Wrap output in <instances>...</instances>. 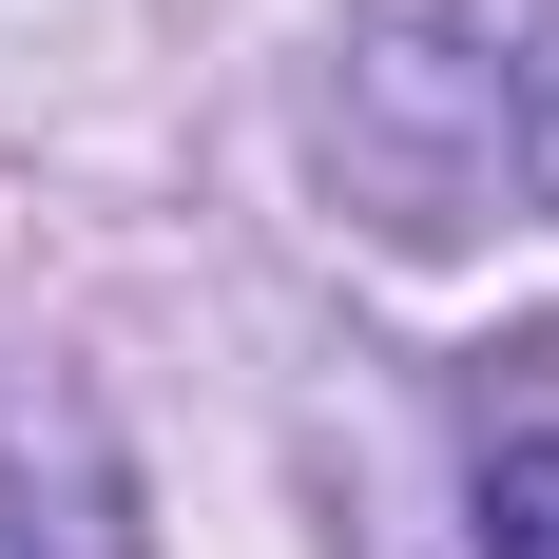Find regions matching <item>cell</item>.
<instances>
[{
    "label": "cell",
    "mask_w": 559,
    "mask_h": 559,
    "mask_svg": "<svg viewBox=\"0 0 559 559\" xmlns=\"http://www.w3.org/2000/svg\"><path fill=\"white\" fill-rule=\"evenodd\" d=\"M0 559H155L97 386H58V367H39V386H0Z\"/></svg>",
    "instance_id": "cell-1"
},
{
    "label": "cell",
    "mask_w": 559,
    "mask_h": 559,
    "mask_svg": "<svg viewBox=\"0 0 559 559\" xmlns=\"http://www.w3.org/2000/svg\"><path fill=\"white\" fill-rule=\"evenodd\" d=\"M483 559H559V425L483 463Z\"/></svg>",
    "instance_id": "cell-2"
},
{
    "label": "cell",
    "mask_w": 559,
    "mask_h": 559,
    "mask_svg": "<svg viewBox=\"0 0 559 559\" xmlns=\"http://www.w3.org/2000/svg\"><path fill=\"white\" fill-rule=\"evenodd\" d=\"M521 174H540V213H559V20H540V58H521Z\"/></svg>",
    "instance_id": "cell-3"
}]
</instances>
